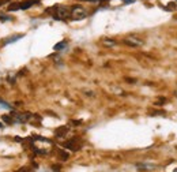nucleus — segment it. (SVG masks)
<instances>
[{
    "label": "nucleus",
    "instance_id": "obj_10",
    "mask_svg": "<svg viewBox=\"0 0 177 172\" xmlns=\"http://www.w3.org/2000/svg\"><path fill=\"white\" fill-rule=\"evenodd\" d=\"M0 108H4V109H10L11 107H10L8 104H4L3 101H0Z\"/></svg>",
    "mask_w": 177,
    "mask_h": 172
},
{
    "label": "nucleus",
    "instance_id": "obj_3",
    "mask_svg": "<svg viewBox=\"0 0 177 172\" xmlns=\"http://www.w3.org/2000/svg\"><path fill=\"white\" fill-rule=\"evenodd\" d=\"M124 42H125L127 45H129V46H140V45H143V41L139 40V38H136V37H127V38L124 40Z\"/></svg>",
    "mask_w": 177,
    "mask_h": 172
},
{
    "label": "nucleus",
    "instance_id": "obj_15",
    "mask_svg": "<svg viewBox=\"0 0 177 172\" xmlns=\"http://www.w3.org/2000/svg\"><path fill=\"white\" fill-rule=\"evenodd\" d=\"M176 93H177V92H176Z\"/></svg>",
    "mask_w": 177,
    "mask_h": 172
},
{
    "label": "nucleus",
    "instance_id": "obj_6",
    "mask_svg": "<svg viewBox=\"0 0 177 172\" xmlns=\"http://www.w3.org/2000/svg\"><path fill=\"white\" fill-rule=\"evenodd\" d=\"M138 169H140V171H151V169H155V165H153V164H138Z\"/></svg>",
    "mask_w": 177,
    "mask_h": 172
},
{
    "label": "nucleus",
    "instance_id": "obj_8",
    "mask_svg": "<svg viewBox=\"0 0 177 172\" xmlns=\"http://www.w3.org/2000/svg\"><path fill=\"white\" fill-rule=\"evenodd\" d=\"M66 46H67L66 41H60V42H57V44L55 45V51H63Z\"/></svg>",
    "mask_w": 177,
    "mask_h": 172
},
{
    "label": "nucleus",
    "instance_id": "obj_12",
    "mask_svg": "<svg viewBox=\"0 0 177 172\" xmlns=\"http://www.w3.org/2000/svg\"><path fill=\"white\" fill-rule=\"evenodd\" d=\"M132 1H135V0H124V3H132Z\"/></svg>",
    "mask_w": 177,
    "mask_h": 172
},
{
    "label": "nucleus",
    "instance_id": "obj_13",
    "mask_svg": "<svg viewBox=\"0 0 177 172\" xmlns=\"http://www.w3.org/2000/svg\"><path fill=\"white\" fill-rule=\"evenodd\" d=\"M86 1H98V0H86Z\"/></svg>",
    "mask_w": 177,
    "mask_h": 172
},
{
    "label": "nucleus",
    "instance_id": "obj_2",
    "mask_svg": "<svg viewBox=\"0 0 177 172\" xmlns=\"http://www.w3.org/2000/svg\"><path fill=\"white\" fill-rule=\"evenodd\" d=\"M70 15V11L67 7H56V12H55V19H64L66 17Z\"/></svg>",
    "mask_w": 177,
    "mask_h": 172
},
{
    "label": "nucleus",
    "instance_id": "obj_9",
    "mask_svg": "<svg viewBox=\"0 0 177 172\" xmlns=\"http://www.w3.org/2000/svg\"><path fill=\"white\" fill-rule=\"evenodd\" d=\"M19 8H21V7H19L18 4H11V6H8V10H10V11H14V10H19Z\"/></svg>",
    "mask_w": 177,
    "mask_h": 172
},
{
    "label": "nucleus",
    "instance_id": "obj_5",
    "mask_svg": "<svg viewBox=\"0 0 177 172\" xmlns=\"http://www.w3.org/2000/svg\"><path fill=\"white\" fill-rule=\"evenodd\" d=\"M35 3H38V0H27L25 3H21L19 7H21V10H27V8H30L33 4H35Z\"/></svg>",
    "mask_w": 177,
    "mask_h": 172
},
{
    "label": "nucleus",
    "instance_id": "obj_11",
    "mask_svg": "<svg viewBox=\"0 0 177 172\" xmlns=\"http://www.w3.org/2000/svg\"><path fill=\"white\" fill-rule=\"evenodd\" d=\"M3 120L7 122V123H12V119L10 118V116H3Z\"/></svg>",
    "mask_w": 177,
    "mask_h": 172
},
{
    "label": "nucleus",
    "instance_id": "obj_1",
    "mask_svg": "<svg viewBox=\"0 0 177 172\" xmlns=\"http://www.w3.org/2000/svg\"><path fill=\"white\" fill-rule=\"evenodd\" d=\"M71 15H72V19H75V21H79V19H83L84 17H86V11H84L82 7H74L72 8V12H71Z\"/></svg>",
    "mask_w": 177,
    "mask_h": 172
},
{
    "label": "nucleus",
    "instance_id": "obj_4",
    "mask_svg": "<svg viewBox=\"0 0 177 172\" xmlns=\"http://www.w3.org/2000/svg\"><path fill=\"white\" fill-rule=\"evenodd\" d=\"M30 113H22V115H17L15 116V122H19V123H23L26 122V120H29L30 119Z\"/></svg>",
    "mask_w": 177,
    "mask_h": 172
},
{
    "label": "nucleus",
    "instance_id": "obj_14",
    "mask_svg": "<svg viewBox=\"0 0 177 172\" xmlns=\"http://www.w3.org/2000/svg\"><path fill=\"white\" fill-rule=\"evenodd\" d=\"M174 172H177V168H174Z\"/></svg>",
    "mask_w": 177,
    "mask_h": 172
},
{
    "label": "nucleus",
    "instance_id": "obj_7",
    "mask_svg": "<svg viewBox=\"0 0 177 172\" xmlns=\"http://www.w3.org/2000/svg\"><path fill=\"white\" fill-rule=\"evenodd\" d=\"M22 37H23V34H18V36H12L11 38H7V40L4 41V44H11V42H15V41L21 40Z\"/></svg>",
    "mask_w": 177,
    "mask_h": 172
}]
</instances>
